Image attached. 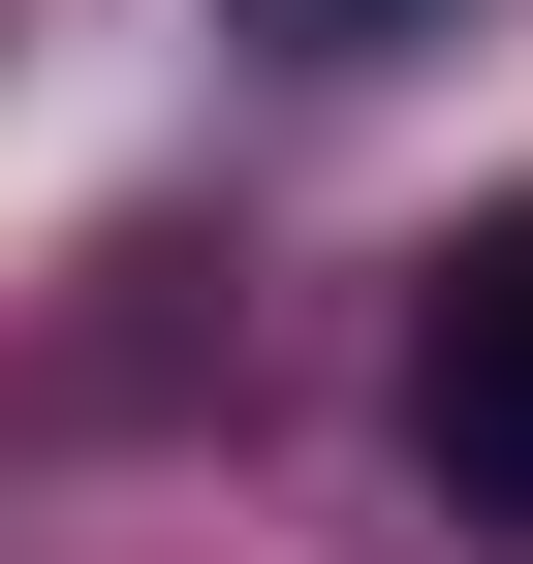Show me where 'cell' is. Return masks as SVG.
<instances>
[{
    "mask_svg": "<svg viewBox=\"0 0 533 564\" xmlns=\"http://www.w3.org/2000/svg\"><path fill=\"white\" fill-rule=\"evenodd\" d=\"M409 470L471 533H533V220H471V251L409 282Z\"/></svg>",
    "mask_w": 533,
    "mask_h": 564,
    "instance_id": "obj_1",
    "label": "cell"
},
{
    "mask_svg": "<svg viewBox=\"0 0 533 564\" xmlns=\"http://www.w3.org/2000/svg\"><path fill=\"white\" fill-rule=\"evenodd\" d=\"M220 32H283V63H409V32H471V0H220Z\"/></svg>",
    "mask_w": 533,
    "mask_h": 564,
    "instance_id": "obj_2",
    "label": "cell"
}]
</instances>
